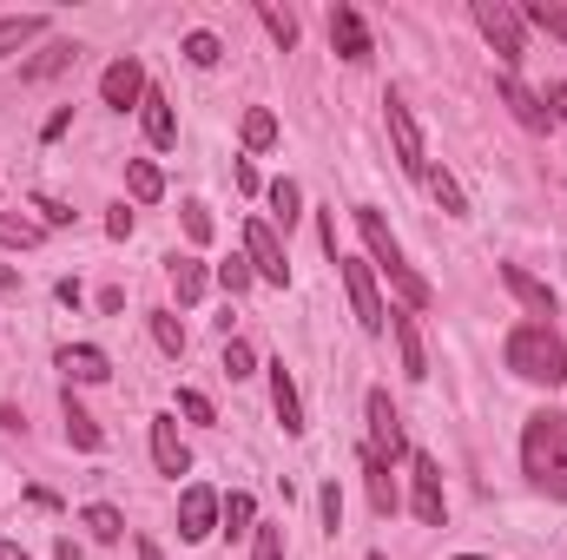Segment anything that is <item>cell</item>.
<instances>
[{
  "label": "cell",
  "mask_w": 567,
  "mask_h": 560,
  "mask_svg": "<svg viewBox=\"0 0 567 560\" xmlns=\"http://www.w3.org/2000/svg\"><path fill=\"white\" fill-rule=\"evenodd\" d=\"M251 560H284V528H251Z\"/></svg>",
  "instance_id": "8d00e7d4"
},
{
  "label": "cell",
  "mask_w": 567,
  "mask_h": 560,
  "mask_svg": "<svg viewBox=\"0 0 567 560\" xmlns=\"http://www.w3.org/2000/svg\"><path fill=\"white\" fill-rule=\"evenodd\" d=\"M251 278H258V271H251V258H231V265H218V283H225L231 297H245V290H251Z\"/></svg>",
  "instance_id": "74e56055"
},
{
  "label": "cell",
  "mask_w": 567,
  "mask_h": 560,
  "mask_svg": "<svg viewBox=\"0 0 567 560\" xmlns=\"http://www.w3.org/2000/svg\"><path fill=\"white\" fill-rule=\"evenodd\" d=\"M66 442H73V448H86V455H93V448L106 442V435H100V422L86 416V409H80L73 396H66Z\"/></svg>",
  "instance_id": "4316f807"
},
{
  "label": "cell",
  "mask_w": 567,
  "mask_h": 560,
  "mask_svg": "<svg viewBox=\"0 0 567 560\" xmlns=\"http://www.w3.org/2000/svg\"><path fill=\"white\" fill-rule=\"evenodd\" d=\"M522 27H542L548 40H561L567 46V7L561 0H535V7H522Z\"/></svg>",
  "instance_id": "d4e9b609"
},
{
  "label": "cell",
  "mask_w": 567,
  "mask_h": 560,
  "mask_svg": "<svg viewBox=\"0 0 567 560\" xmlns=\"http://www.w3.org/2000/svg\"><path fill=\"white\" fill-rule=\"evenodd\" d=\"M258 20L271 27V40H278V46H297V13H284V7L265 0V7H258Z\"/></svg>",
  "instance_id": "836d02e7"
},
{
  "label": "cell",
  "mask_w": 567,
  "mask_h": 560,
  "mask_svg": "<svg viewBox=\"0 0 567 560\" xmlns=\"http://www.w3.org/2000/svg\"><path fill=\"white\" fill-rule=\"evenodd\" d=\"M548 100H555L548 113H561V120H567V80H561V86H548Z\"/></svg>",
  "instance_id": "bcb514c9"
},
{
  "label": "cell",
  "mask_w": 567,
  "mask_h": 560,
  "mask_svg": "<svg viewBox=\"0 0 567 560\" xmlns=\"http://www.w3.org/2000/svg\"><path fill=\"white\" fill-rule=\"evenodd\" d=\"M126 185H133V198H140V205H152V198L165 191V172H158L152 158H133V165H126Z\"/></svg>",
  "instance_id": "83f0119b"
},
{
  "label": "cell",
  "mask_w": 567,
  "mask_h": 560,
  "mask_svg": "<svg viewBox=\"0 0 567 560\" xmlns=\"http://www.w3.org/2000/svg\"><path fill=\"white\" fill-rule=\"evenodd\" d=\"M0 560H27V548L20 541H0Z\"/></svg>",
  "instance_id": "7dc6e473"
},
{
  "label": "cell",
  "mask_w": 567,
  "mask_h": 560,
  "mask_svg": "<svg viewBox=\"0 0 567 560\" xmlns=\"http://www.w3.org/2000/svg\"><path fill=\"white\" fill-rule=\"evenodd\" d=\"M357 231H363V245H370V265L383 271V278L396 283V297H403V310H423L429 303V278H416V265L403 258V245L390 238V225H383V211H370V205H357Z\"/></svg>",
  "instance_id": "7a4b0ae2"
},
{
  "label": "cell",
  "mask_w": 567,
  "mask_h": 560,
  "mask_svg": "<svg viewBox=\"0 0 567 560\" xmlns=\"http://www.w3.org/2000/svg\"><path fill=\"white\" fill-rule=\"evenodd\" d=\"M145 139L158 145V152H165V145H178V120H172V100H165V93H158V86H145Z\"/></svg>",
  "instance_id": "e0dca14e"
},
{
  "label": "cell",
  "mask_w": 567,
  "mask_h": 560,
  "mask_svg": "<svg viewBox=\"0 0 567 560\" xmlns=\"http://www.w3.org/2000/svg\"><path fill=\"white\" fill-rule=\"evenodd\" d=\"M152 343H158L165 356H185V330H178L172 310H152Z\"/></svg>",
  "instance_id": "f546056e"
},
{
  "label": "cell",
  "mask_w": 567,
  "mask_h": 560,
  "mask_svg": "<svg viewBox=\"0 0 567 560\" xmlns=\"http://www.w3.org/2000/svg\"><path fill=\"white\" fill-rule=\"evenodd\" d=\"M317 508H323V528L337 535V528H343V488H337V481H323V495H317Z\"/></svg>",
  "instance_id": "f35d334b"
},
{
  "label": "cell",
  "mask_w": 567,
  "mask_h": 560,
  "mask_svg": "<svg viewBox=\"0 0 567 560\" xmlns=\"http://www.w3.org/2000/svg\"><path fill=\"white\" fill-rule=\"evenodd\" d=\"M178 409H185V416H192V422H212V403H205L198 390H185V396H178Z\"/></svg>",
  "instance_id": "b9f144b4"
},
{
  "label": "cell",
  "mask_w": 567,
  "mask_h": 560,
  "mask_svg": "<svg viewBox=\"0 0 567 560\" xmlns=\"http://www.w3.org/2000/svg\"><path fill=\"white\" fill-rule=\"evenodd\" d=\"M106 231H113V238H133V211H126V205H113V218H106Z\"/></svg>",
  "instance_id": "7bdbcfd3"
},
{
  "label": "cell",
  "mask_w": 567,
  "mask_h": 560,
  "mask_svg": "<svg viewBox=\"0 0 567 560\" xmlns=\"http://www.w3.org/2000/svg\"><path fill=\"white\" fill-rule=\"evenodd\" d=\"M475 27H482V40L508 60V66H522V7H508V0H475Z\"/></svg>",
  "instance_id": "5b68a950"
},
{
  "label": "cell",
  "mask_w": 567,
  "mask_h": 560,
  "mask_svg": "<svg viewBox=\"0 0 567 560\" xmlns=\"http://www.w3.org/2000/svg\"><path fill=\"white\" fill-rule=\"evenodd\" d=\"M218 521H225V535L238 541V535L258 528V501H251V495H225V501H218Z\"/></svg>",
  "instance_id": "603a6c76"
},
{
  "label": "cell",
  "mask_w": 567,
  "mask_h": 560,
  "mask_svg": "<svg viewBox=\"0 0 567 560\" xmlns=\"http://www.w3.org/2000/svg\"><path fill=\"white\" fill-rule=\"evenodd\" d=\"M185 60H192V66H218V60H225L218 33H185Z\"/></svg>",
  "instance_id": "d6a6232c"
},
{
  "label": "cell",
  "mask_w": 567,
  "mask_h": 560,
  "mask_svg": "<svg viewBox=\"0 0 567 560\" xmlns=\"http://www.w3.org/2000/svg\"><path fill=\"white\" fill-rule=\"evenodd\" d=\"M363 475H370V508H377V515H396V481H390V462H377V455L363 448Z\"/></svg>",
  "instance_id": "44dd1931"
},
{
  "label": "cell",
  "mask_w": 567,
  "mask_h": 560,
  "mask_svg": "<svg viewBox=\"0 0 567 560\" xmlns=\"http://www.w3.org/2000/svg\"><path fill=\"white\" fill-rule=\"evenodd\" d=\"M73 60H80V46H73V40H53L40 60H27V66H20V80H53V73H66Z\"/></svg>",
  "instance_id": "ffe728a7"
},
{
  "label": "cell",
  "mask_w": 567,
  "mask_h": 560,
  "mask_svg": "<svg viewBox=\"0 0 567 560\" xmlns=\"http://www.w3.org/2000/svg\"><path fill=\"white\" fill-rule=\"evenodd\" d=\"M390 330H396V350H403V376H429V350H423V330H416V310H390Z\"/></svg>",
  "instance_id": "9a60e30c"
},
{
  "label": "cell",
  "mask_w": 567,
  "mask_h": 560,
  "mask_svg": "<svg viewBox=\"0 0 567 560\" xmlns=\"http://www.w3.org/2000/svg\"><path fill=\"white\" fill-rule=\"evenodd\" d=\"M410 475H416V521L423 528H442V515H449V501H442V468H435V455H410Z\"/></svg>",
  "instance_id": "8fae6325"
},
{
  "label": "cell",
  "mask_w": 567,
  "mask_h": 560,
  "mask_svg": "<svg viewBox=\"0 0 567 560\" xmlns=\"http://www.w3.org/2000/svg\"><path fill=\"white\" fill-rule=\"evenodd\" d=\"M185 231H192V245H212V211L205 205H185Z\"/></svg>",
  "instance_id": "ab89813d"
},
{
  "label": "cell",
  "mask_w": 567,
  "mask_h": 560,
  "mask_svg": "<svg viewBox=\"0 0 567 560\" xmlns=\"http://www.w3.org/2000/svg\"><path fill=\"white\" fill-rule=\"evenodd\" d=\"M383 120H390V139H396V158H403V172H410V178H423V172H429L423 133H416V120H410V106H403L396 93L383 100Z\"/></svg>",
  "instance_id": "30bf717a"
},
{
  "label": "cell",
  "mask_w": 567,
  "mask_h": 560,
  "mask_svg": "<svg viewBox=\"0 0 567 560\" xmlns=\"http://www.w3.org/2000/svg\"><path fill=\"white\" fill-rule=\"evenodd\" d=\"M423 185L435 191V205H442L449 218H468V198H462V185H455L449 172H423Z\"/></svg>",
  "instance_id": "f1b7e54d"
},
{
  "label": "cell",
  "mask_w": 567,
  "mask_h": 560,
  "mask_svg": "<svg viewBox=\"0 0 567 560\" xmlns=\"http://www.w3.org/2000/svg\"><path fill=\"white\" fill-rule=\"evenodd\" d=\"M218 488H205V481H192L185 495H178V541H205L212 528H218Z\"/></svg>",
  "instance_id": "52a82bcc"
},
{
  "label": "cell",
  "mask_w": 567,
  "mask_h": 560,
  "mask_svg": "<svg viewBox=\"0 0 567 560\" xmlns=\"http://www.w3.org/2000/svg\"><path fill=\"white\" fill-rule=\"evenodd\" d=\"M370 455L377 462H396L410 442H403V416H396V403H390V390H370Z\"/></svg>",
  "instance_id": "8992f818"
},
{
  "label": "cell",
  "mask_w": 567,
  "mask_h": 560,
  "mask_svg": "<svg viewBox=\"0 0 567 560\" xmlns=\"http://www.w3.org/2000/svg\"><path fill=\"white\" fill-rule=\"evenodd\" d=\"M251 370H258L251 343H245V336H225V376H251Z\"/></svg>",
  "instance_id": "d590c367"
},
{
  "label": "cell",
  "mask_w": 567,
  "mask_h": 560,
  "mask_svg": "<svg viewBox=\"0 0 567 560\" xmlns=\"http://www.w3.org/2000/svg\"><path fill=\"white\" fill-rule=\"evenodd\" d=\"M245 258H251V271H258L265 283H290L284 245H278V231H271L265 218H251V225H245Z\"/></svg>",
  "instance_id": "ba28073f"
},
{
  "label": "cell",
  "mask_w": 567,
  "mask_h": 560,
  "mask_svg": "<svg viewBox=\"0 0 567 560\" xmlns=\"http://www.w3.org/2000/svg\"><path fill=\"white\" fill-rule=\"evenodd\" d=\"M152 462H158V475H172V481L192 468V448L178 442V422L172 416H152Z\"/></svg>",
  "instance_id": "5bb4252c"
},
{
  "label": "cell",
  "mask_w": 567,
  "mask_h": 560,
  "mask_svg": "<svg viewBox=\"0 0 567 560\" xmlns=\"http://www.w3.org/2000/svg\"><path fill=\"white\" fill-rule=\"evenodd\" d=\"M60 370H66V383H106L113 376L106 350H93V343H66L60 350Z\"/></svg>",
  "instance_id": "2e32d148"
},
{
  "label": "cell",
  "mask_w": 567,
  "mask_h": 560,
  "mask_svg": "<svg viewBox=\"0 0 567 560\" xmlns=\"http://www.w3.org/2000/svg\"><path fill=\"white\" fill-rule=\"evenodd\" d=\"M502 283H508V290H515V297H522L535 317H555V290H548L542 278H528L522 265H502Z\"/></svg>",
  "instance_id": "d6986e66"
},
{
  "label": "cell",
  "mask_w": 567,
  "mask_h": 560,
  "mask_svg": "<svg viewBox=\"0 0 567 560\" xmlns=\"http://www.w3.org/2000/svg\"><path fill=\"white\" fill-rule=\"evenodd\" d=\"M0 245L33 251V245H40V225H27V218H7V211H0Z\"/></svg>",
  "instance_id": "e575fe53"
},
{
  "label": "cell",
  "mask_w": 567,
  "mask_h": 560,
  "mask_svg": "<svg viewBox=\"0 0 567 560\" xmlns=\"http://www.w3.org/2000/svg\"><path fill=\"white\" fill-rule=\"evenodd\" d=\"M53 554H60V560H86V554H80V541H73V535H60V541H53Z\"/></svg>",
  "instance_id": "f6af8a7d"
},
{
  "label": "cell",
  "mask_w": 567,
  "mask_h": 560,
  "mask_svg": "<svg viewBox=\"0 0 567 560\" xmlns=\"http://www.w3.org/2000/svg\"><path fill=\"white\" fill-rule=\"evenodd\" d=\"M337 265H343V290H350L357 330H363V336H383V330H390V310H383V297H377V271H370L363 258H337Z\"/></svg>",
  "instance_id": "277c9868"
},
{
  "label": "cell",
  "mask_w": 567,
  "mask_h": 560,
  "mask_svg": "<svg viewBox=\"0 0 567 560\" xmlns=\"http://www.w3.org/2000/svg\"><path fill=\"white\" fill-rule=\"evenodd\" d=\"M522 468L542 495L567 501V409H542L522 428Z\"/></svg>",
  "instance_id": "6da1fadb"
},
{
  "label": "cell",
  "mask_w": 567,
  "mask_h": 560,
  "mask_svg": "<svg viewBox=\"0 0 567 560\" xmlns=\"http://www.w3.org/2000/svg\"><path fill=\"white\" fill-rule=\"evenodd\" d=\"M370 560H383V554H370Z\"/></svg>",
  "instance_id": "816d5d0a"
},
{
  "label": "cell",
  "mask_w": 567,
  "mask_h": 560,
  "mask_svg": "<svg viewBox=\"0 0 567 560\" xmlns=\"http://www.w3.org/2000/svg\"><path fill=\"white\" fill-rule=\"evenodd\" d=\"M0 290H20V278H13V271H7V265H0Z\"/></svg>",
  "instance_id": "c3c4849f"
},
{
  "label": "cell",
  "mask_w": 567,
  "mask_h": 560,
  "mask_svg": "<svg viewBox=\"0 0 567 560\" xmlns=\"http://www.w3.org/2000/svg\"><path fill=\"white\" fill-rule=\"evenodd\" d=\"M66 126H73V106H60V113H53V120H47V126H40V133H47V139H60V133H66Z\"/></svg>",
  "instance_id": "ee69618b"
},
{
  "label": "cell",
  "mask_w": 567,
  "mask_h": 560,
  "mask_svg": "<svg viewBox=\"0 0 567 560\" xmlns=\"http://www.w3.org/2000/svg\"><path fill=\"white\" fill-rule=\"evenodd\" d=\"M80 528H86L93 541H106V548H113V541L126 535V515H120V508H106V501H93V508L80 515Z\"/></svg>",
  "instance_id": "cb8c5ba5"
},
{
  "label": "cell",
  "mask_w": 567,
  "mask_h": 560,
  "mask_svg": "<svg viewBox=\"0 0 567 560\" xmlns=\"http://www.w3.org/2000/svg\"><path fill=\"white\" fill-rule=\"evenodd\" d=\"M271 409H278L284 435H303V403H297V383H290L284 363H271Z\"/></svg>",
  "instance_id": "ac0fdd59"
},
{
  "label": "cell",
  "mask_w": 567,
  "mask_h": 560,
  "mask_svg": "<svg viewBox=\"0 0 567 560\" xmlns=\"http://www.w3.org/2000/svg\"><path fill=\"white\" fill-rule=\"evenodd\" d=\"M165 271H172V290H178V303H198V297H205V265H198V258H172Z\"/></svg>",
  "instance_id": "484cf974"
},
{
  "label": "cell",
  "mask_w": 567,
  "mask_h": 560,
  "mask_svg": "<svg viewBox=\"0 0 567 560\" xmlns=\"http://www.w3.org/2000/svg\"><path fill=\"white\" fill-rule=\"evenodd\" d=\"M330 46H337V60H350V66H363L377 46H370V27H363V13L357 7H330Z\"/></svg>",
  "instance_id": "9c48e42d"
},
{
  "label": "cell",
  "mask_w": 567,
  "mask_h": 560,
  "mask_svg": "<svg viewBox=\"0 0 567 560\" xmlns=\"http://www.w3.org/2000/svg\"><path fill=\"white\" fill-rule=\"evenodd\" d=\"M297 205H303V191H297V185H290V178H278V185H271V218H278L284 231H290V225H297Z\"/></svg>",
  "instance_id": "4dcf8cb0"
},
{
  "label": "cell",
  "mask_w": 567,
  "mask_h": 560,
  "mask_svg": "<svg viewBox=\"0 0 567 560\" xmlns=\"http://www.w3.org/2000/svg\"><path fill=\"white\" fill-rule=\"evenodd\" d=\"M495 93H502V106H508V113H515V120H522L528 133H548V126H555V113L542 106V93H528V86H522L515 73H502V86H495Z\"/></svg>",
  "instance_id": "4fadbf2b"
},
{
  "label": "cell",
  "mask_w": 567,
  "mask_h": 560,
  "mask_svg": "<svg viewBox=\"0 0 567 560\" xmlns=\"http://www.w3.org/2000/svg\"><path fill=\"white\" fill-rule=\"evenodd\" d=\"M502 356H508V370H515L522 383H548V390L567 383V343L548 330V323H522V330L508 336Z\"/></svg>",
  "instance_id": "3957f363"
},
{
  "label": "cell",
  "mask_w": 567,
  "mask_h": 560,
  "mask_svg": "<svg viewBox=\"0 0 567 560\" xmlns=\"http://www.w3.org/2000/svg\"><path fill=\"white\" fill-rule=\"evenodd\" d=\"M271 139H278V120H271L265 106H251V113H245V145H251V152H265Z\"/></svg>",
  "instance_id": "1f68e13d"
},
{
  "label": "cell",
  "mask_w": 567,
  "mask_h": 560,
  "mask_svg": "<svg viewBox=\"0 0 567 560\" xmlns=\"http://www.w3.org/2000/svg\"><path fill=\"white\" fill-rule=\"evenodd\" d=\"M100 100H106V106H120V113L145 100V66L133 60V53H126V60H113V66L100 73Z\"/></svg>",
  "instance_id": "7c38bea8"
},
{
  "label": "cell",
  "mask_w": 567,
  "mask_h": 560,
  "mask_svg": "<svg viewBox=\"0 0 567 560\" xmlns=\"http://www.w3.org/2000/svg\"><path fill=\"white\" fill-rule=\"evenodd\" d=\"M40 33H47V20H40V13H7V20H0V60H7V53H20V46H27V40H40Z\"/></svg>",
  "instance_id": "7402d4cb"
},
{
  "label": "cell",
  "mask_w": 567,
  "mask_h": 560,
  "mask_svg": "<svg viewBox=\"0 0 567 560\" xmlns=\"http://www.w3.org/2000/svg\"><path fill=\"white\" fill-rule=\"evenodd\" d=\"M33 211H40V225H53V231H60V225H73V211H66L60 198H33Z\"/></svg>",
  "instance_id": "60d3db41"
},
{
  "label": "cell",
  "mask_w": 567,
  "mask_h": 560,
  "mask_svg": "<svg viewBox=\"0 0 567 560\" xmlns=\"http://www.w3.org/2000/svg\"><path fill=\"white\" fill-rule=\"evenodd\" d=\"M140 560H165V554H158V548H152V541H140Z\"/></svg>",
  "instance_id": "681fc988"
},
{
  "label": "cell",
  "mask_w": 567,
  "mask_h": 560,
  "mask_svg": "<svg viewBox=\"0 0 567 560\" xmlns=\"http://www.w3.org/2000/svg\"><path fill=\"white\" fill-rule=\"evenodd\" d=\"M455 560H482V554H455Z\"/></svg>",
  "instance_id": "f907efd6"
}]
</instances>
